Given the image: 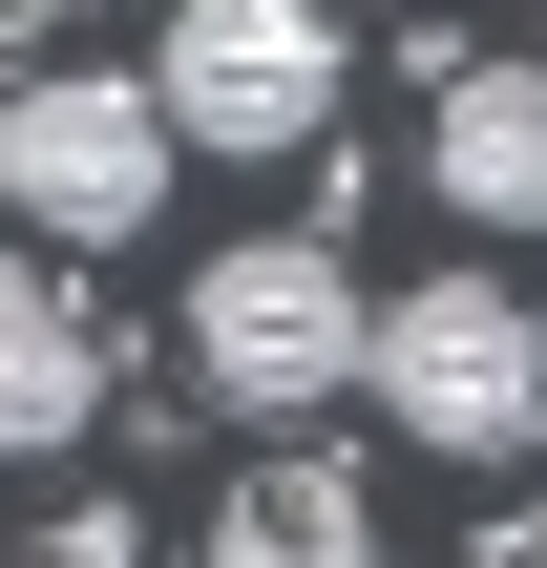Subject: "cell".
Instances as JSON below:
<instances>
[{
    "instance_id": "6da1fadb",
    "label": "cell",
    "mask_w": 547,
    "mask_h": 568,
    "mask_svg": "<svg viewBox=\"0 0 547 568\" xmlns=\"http://www.w3.org/2000/svg\"><path fill=\"white\" fill-rule=\"evenodd\" d=\"M358 400H379L422 464H527L547 443V316L506 274H401L379 337H358Z\"/></svg>"
},
{
    "instance_id": "7a4b0ae2",
    "label": "cell",
    "mask_w": 547,
    "mask_h": 568,
    "mask_svg": "<svg viewBox=\"0 0 547 568\" xmlns=\"http://www.w3.org/2000/svg\"><path fill=\"white\" fill-rule=\"evenodd\" d=\"M358 337H379V295L337 274V232H232V253L190 274V379H211V422H316V400H358Z\"/></svg>"
},
{
    "instance_id": "3957f363",
    "label": "cell",
    "mask_w": 547,
    "mask_h": 568,
    "mask_svg": "<svg viewBox=\"0 0 547 568\" xmlns=\"http://www.w3.org/2000/svg\"><path fill=\"white\" fill-rule=\"evenodd\" d=\"M169 105L126 84V63H63V84H0V211H21V253H126L148 211H169Z\"/></svg>"
},
{
    "instance_id": "277c9868",
    "label": "cell",
    "mask_w": 547,
    "mask_h": 568,
    "mask_svg": "<svg viewBox=\"0 0 547 568\" xmlns=\"http://www.w3.org/2000/svg\"><path fill=\"white\" fill-rule=\"evenodd\" d=\"M148 105H169V148H316L337 126V0H190Z\"/></svg>"
},
{
    "instance_id": "5b68a950",
    "label": "cell",
    "mask_w": 547,
    "mask_h": 568,
    "mask_svg": "<svg viewBox=\"0 0 547 568\" xmlns=\"http://www.w3.org/2000/svg\"><path fill=\"white\" fill-rule=\"evenodd\" d=\"M105 422V316L63 253H0V464H63Z\"/></svg>"
},
{
    "instance_id": "8992f818",
    "label": "cell",
    "mask_w": 547,
    "mask_h": 568,
    "mask_svg": "<svg viewBox=\"0 0 547 568\" xmlns=\"http://www.w3.org/2000/svg\"><path fill=\"white\" fill-rule=\"evenodd\" d=\"M211 568H379V485L337 443H274L253 485H211Z\"/></svg>"
},
{
    "instance_id": "52a82bcc",
    "label": "cell",
    "mask_w": 547,
    "mask_h": 568,
    "mask_svg": "<svg viewBox=\"0 0 547 568\" xmlns=\"http://www.w3.org/2000/svg\"><path fill=\"white\" fill-rule=\"evenodd\" d=\"M443 211H485V232H547V63H443Z\"/></svg>"
},
{
    "instance_id": "ba28073f",
    "label": "cell",
    "mask_w": 547,
    "mask_h": 568,
    "mask_svg": "<svg viewBox=\"0 0 547 568\" xmlns=\"http://www.w3.org/2000/svg\"><path fill=\"white\" fill-rule=\"evenodd\" d=\"M21 568H126V527L84 506V527H42V548H21Z\"/></svg>"
},
{
    "instance_id": "9c48e42d",
    "label": "cell",
    "mask_w": 547,
    "mask_h": 568,
    "mask_svg": "<svg viewBox=\"0 0 547 568\" xmlns=\"http://www.w3.org/2000/svg\"><path fill=\"white\" fill-rule=\"evenodd\" d=\"M42 21H84V0H42Z\"/></svg>"
},
{
    "instance_id": "30bf717a",
    "label": "cell",
    "mask_w": 547,
    "mask_h": 568,
    "mask_svg": "<svg viewBox=\"0 0 547 568\" xmlns=\"http://www.w3.org/2000/svg\"><path fill=\"white\" fill-rule=\"evenodd\" d=\"M527 568H547V548H527Z\"/></svg>"
}]
</instances>
